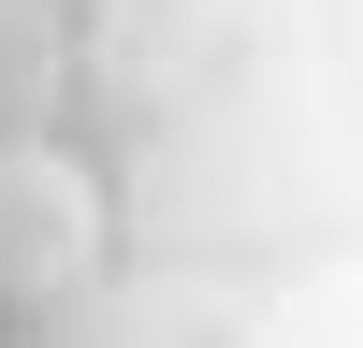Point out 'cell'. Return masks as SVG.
Wrapping results in <instances>:
<instances>
[{"label": "cell", "mask_w": 363, "mask_h": 348, "mask_svg": "<svg viewBox=\"0 0 363 348\" xmlns=\"http://www.w3.org/2000/svg\"><path fill=\"white\" fill-rule=\"evenodd\" d=\"M102 276V174L73 160L58 131L0 145V305H73V290Z\"/></svg>", "instance_id": "obj_1"}, {"label": "cell", "mask_w": 363, "mask_h": 348, "mask_svg": "<svg viewBox=\"0 0 363 348\" xmlns=\"http://www.w3.org/2000/svg\"><path fill=\"white\" fill-rule=\"evenodd\" d=\"M58 102H73V15L58 0H0V145L58 131Z\"/></svg>", "instance_id": "obj_2"}]
</instances>
